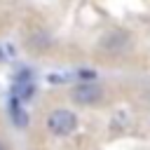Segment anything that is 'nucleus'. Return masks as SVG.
<instances>
[{
  "label": "nucleus",
  "instance_id": "obj_1",
  "mask_svg": "<svg viewBox=\"0 0 150 150\" xmlns=\"http://www.w3.org/2000/svg\"><path fill=\"white\" fill-rule=\"evenodd\" d=\"M77 129V115L66 110V108H56L47 115V131L54 136H70Z\"/></svg>",
  "mask_w": 150,
  "mask_h": 150
},
{
  "label": "nucleus",
  "instance_id": "obj_5",
  "mask_svg": "<svg viewBox=\"0 0 150 150\" xmlns=\"http://www.w3.org/2000/svg\"><path fill=\"white\" fill-rule=\"evenodd\" d=\"M0 150H7V148H5V143H0Z\"/></svg>",
  "mask_w": 150,
  "mask_h": 150
},
{
  "label": "nucleus",
  "instance_id": "obj_2",
  "mask_svg": "<svg viewBox=\"0 0 150 150\" xmlns=\"http://www.w3.org/2000/svg\"><path fill=\"white\" fill-rule=\"evenodd\" d=\"M70 96H73V101L80 103V105H94V103H98V101L103 98V89L96 87V84H80V87L73 89Z\"/></svg>",
  "mask_w": 150,
  "mask_h": 150
},
{
  "label": "nucleus",
  "instance_id": "obj_3",
  "mask_svg": "<svg viewBox=\"0 0 150 150\" xmlns=\"http://www.w3.org/2000/svg\"><path fill=\"white\" fill-rule=\"evenodd\" d=\"M9 115H12V122L16 124V127H28V115H26V110H23V105H21V101L19 98H12L9 101Z\"/></svg>",
  "mask_w": 150,
  "mask_h": 150
},
{
  "label": "nucleus",
  "instance_id": "obj_4",
  "mask_svg": "<svg viewBox=\"0 0 150 150\" xmlns=\"http://www.w3.org/2000/svg\"><path fill=\"white\" fill-rule=\"evenodd\" d=\"M77 77L91 82V80H96V70H77Z\"/></svg>",
  "mask_w": 150,
  "mask_h": 150
}]
</instances>
